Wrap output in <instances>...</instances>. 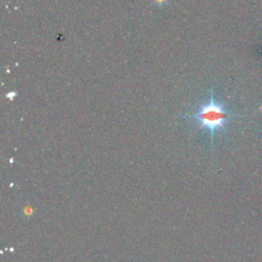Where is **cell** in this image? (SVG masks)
Returning a JSON list of instances; mask_svg holds the SVG:
<instances>
[{
	"label": "cell",
	"mask_w": 262,
	"mask_h": 262,
	"mask_svg": "<svg viewBox=\"0 0 262 262\" xmlns=\"http://www.w3.org/2000/svg\"><path fill=\"white\" fill-rule=\"evenodd\" d=\"M154 4L158 5V6H165L168 4L169 0H151Z\"/></svg>",
	"instance_id": "cell-2"
},
{
	"label": "cell",
	"mask_w": 262,
	"mask_h": 262,
	"mask_svg": "<svg viewBox=\"0 0 262 262\" xmlns=\"http://www.w3.org/2000/svg\"><path fill=\"white\" fill-rule=\"evenodd\" d=\"M12 96H15V93L13 92V93H7V95H6V97L7 98H10V99H12Z\"/></svg>",
	"instance_id": "cell-3"
},
{
	"label": "cell",
	"mask_w": 262,
	"mask_h": 262,
	"mask_svg": "<svg viewBox=\"0 0 262 262\" xmlns=\"http://www.w3.org/2000/svg\"><path fill=\"white\" fill-rule=\"evenodd\" d=\"M235 116L236 115L229 113L223 103H220L215 99L213 89L211 88L209 101L202 104L195 114L185 116V118L195 120L200 125V129L206 128L210 132L211 141L213 143L215 132L225 130L229 119Z\"/></svg>",
	"instance_id": "cell-1"
}]
</instances>
